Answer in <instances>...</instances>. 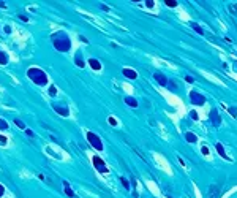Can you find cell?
<instances>
[{"label":"cell","instance_id":"obj_35","mask_svg":"<svg viewBox=\"0 0 237 198\" xmlns=\"http://www.w3.org/2000/svg\"><path fill=\"white\" fill-rule=\"evenodd\" d=\"M19 18H21L22 21H29V18H26V16H24V14H19Z\"/></svg>","mask_w":237,"mask_h":198},{"label":"cell","instance_id":"obj_15","mask_svg":"<svg viewBox=\"0 0 237 198\" xmlns=\"http://www.w3.org/2000/svg\"><path fill=\"white\" fill-rule=\"evenodd\" d=\"M74 60H76L78 67H81V68L84 67V60H82V55H81V52H78V54H76V57H74Z\"/></svg>","mask_w":237,"mask_h":198},{"label":"cell","instance_id":"obj_23","mask_svg":"<svg viewBox=\"0 0 237 198\" xmlns=\"http://www.w3.org/2000/svg\"><path fill=\"white\" fill-rule=\"evenodd\" d=\"M120 181H122V184H123L125 189H130V184H128V179H127V177H120Z\"/></svg>","mask_w":237,"mask_h":198},{"label":"cell","instance_id":"obj_25","mask_svg":"<svg viewBox=\"0 0 237 198\" xmlns=\"http://www.w3.org/2000/svg\"><path fill=\"white\" fill-rule=\"evenodd\" d=\"M14 124H16L18 127H21V129H22V130H26V125H24V124L21 122V120H18V119H14Z\"/></svg>","mask_w":237,"mask_h":198},{"label":"cell","instance_id":"obj_32","mask_svg":"<svg viewBox=\"0 0 237 198\" xmlns=\"http://www.w3.org/2000/svg\"><path fill=\"white\" fill-rule=\"evenodd\" d=\"M203 154L204 155H209V149L207 148H203Z\"/></svg>","mask_w":237,"mask_h":198},{"label":"cell","instance_id":"obj_21","mask_svg":"<svg viewBox=\"0 0 237 198\" xmlns=\"http://www.w3.org/2000/svg\"><path fill=\"white\" fill-rule=\"evenodd\" d=\"M49 95H51V97H55V95H57V89H55L54 86L49 87Z\"/></svg>","mask_w":237,"mask_h":198},{"label":"cell","instance_id":"obj_34","mask_svg":"<svg viewBox=\"0 0 237 198\" xmlns=\"http://www.w3.org/2000/svg\"><path fill=\"white\" fill-rule=\"evenodd\" d=\"M26 132H27V135H29V136H33V132H32V130H29V129H26Z\"/></svg>","mask_w":237,"mask_h":198},{"label":"cell","instance_id":"obj_9","mask_svg":"<svg viewBox=\"0 0 237 198\" xmlns=\"http://www.w3.org/2000/svg\"><path fill=\"white\" fill-rule=\"evenodd\" d=\"M60 105H62V103H55L54 105V109L57 111L60 116H68V108H67V106H60Z\"/></svg>","mask_w":237,"mask_h":198},{"label":"cell","instance_id":"obj_20","mask_svg":"<svg viewBox=\"0 0 237 198\" xmlns=\"http://www.w3.org/2000/svg\"><path fill=\"white\" fill-rule=\"evenodd\" d=\"M228 10H229V13L237 14V5H229V7H228Z\"/></svg>","mask_w":237,"mask_h":198},{"label":"cell","instance_id":"obj_26","mask_svg":"<svg viewBox=\"0 0 237 198\" xmlns=\"http://www.w3.org/2000/svg\"><path fill=\"white\" fill-rule=\"evenodd\" d=\"M168 87H169V89H172V90H177V86H175V83H172V81H169Z\"/></svg>","mask_w":237,"mask_h":198},{"label":"cell","instance_id":"obj_11","mask_svg":"<svg viewBox=\"0 0 237 198\" xmlns=\"http://www.w3.org/2000/svg\"><path fill=\"white\" fill-rule=\"evenodd\" d=\"M216 151H218V154L223 157V159H226V160H229V157L226 155V152H225V149H223V144L221 143H216Z\"/></svg>","mask_w":237,"mask_h":198},{"label":"cell","instance_id":"obj_30","mask_svg":"<svg viewBox=\"0 0 237 198\" xmlns=\"http://www.w3.org/2000/svg\"><path fill=\"white\" fill-rule=\"evenodd\" d=\"M5 32L10 33V32H11V27H10V25H5Z\"/></svg>","mask_w":237,"mask_h":198},{"label":"cell","instance_id":"obj_16","mask_svg":"<svg viewBox=\"0 0 237 198\" xmlns=\"http://www.w3.org/2000/svg\"><path fill=\"white\" fill-rule=\"evenodd\" d=\"M0 64L2 65H7L8 64V55L3 52V51H0Z\"/></svg>","mask_w":237,"mask_h":198},{"label":"cell","instance_id":"obj_17","mask_svg":"<svg viewBox=\"0 0 237 198\" xmlns=\"http://www.w3.org/2000/svg\"><path fill=\"white\" fill-rule=\"evenodd\" d=\"M185 138H186V141H188V143H196V136H194L193 133H190V132L185 135Z\"/></svg>","mask_w":237,"mask_h":198},{"label":"cell","instance_id":"obj_36","mask_svg":"<svg viewBox=\"0 0 237 198\" xmlns=\"http://www.w3.org/2000/svg\"><path fill=\"white\" fill-rule=\"evenodd\" d=\"M190 116H191V117H193V119H198V114H196V113H194V111H193V113H191Z\"/></svg>","mask_w":237,"mask_h":198},{"label":"cell","instance_id":"obj_31","mask_svg":"<svg viewBox=\"0 0 237 198\" xmlns=\"http://www.w3.org/2000/svg\"><path fill=\"white\" fill-rule=\"evenodd\" d=\"M185 79H186V83H193V81H194L193 78H191V76H186V78H185Z\"/></svg>","mask_w":237,"mask_h":198},{"label":"cell","instance_id":"obj_8","mask_svg":"<svg viewBox=\"0 0 237 198\" xmlns=\"http://www.w3.org/2000/svg\"><path fill=\"white\" fill-rule=\"evenodd\" d=\"M210 120H212V124H214L215 127H218L221 124V117L218 116V111H216V109H212L210 111Z\"/></svg>","mask_w":237,"mask_h":198},{"label":"cell","instance_id":"obj_2","mask_svg":"<svg viewBox=\"0 0 237 198\" xmlns=\"http://www.w3.org/2000/svg\"><path fill=\"white\" fill-rule=\"evenodd\" d=\"M27 76L33 81L35 84H38V86H44V84L48 83V76H46V73H44L43 70L37 68V67L30 68L29 72H27Z\"/></svg>","mask_w":237,"mask_h":198},{"label":"cell","instance_id":"obj_7","mask_svg":"<svg viewBox=\"0 0 237 198\" xmlns=\"http://www.w3.org/2000/svg\"><path fill=\"white\" fill-rule=\"evenodd\" d=\"M153 79H157V83H158L160 86H163V87H168V84H169L168 78H166L164 75H161V73H155V75H153Z\"/></svg>","mask_w":237,"mask_h":198},{"label":"cell","instance_id":"obj_14","mask_svg":"<svg viewBox=\"0 0 237 198\" xmlns=\"http://www.w3.org/2000/svg\"><path fill=\"white\" fill-rule=\"evenodd\" d=\"M63 187H65V194H67L68 197H71V198H73V197H74V194H73V190L68 187V182H67V181H63Z\"/></svg>","mask_w":237,"mask_h":198},{"label":"cell","instance_id":"obj_5","mask_svg":"<svg viewBox=\"0 0 237 198\" xmlns=\"http://www.w3.org/2000/svg\"><path fill=\"white\" fill-rule=\"evenodd\" d=\"M93 165L100 173H108V166H106V163L100 159V157H93Z\"/></svg>","mask_w":237,"mask_h":198},{"label":"cell","instance_id":"obj_33","mask_svg":"<svg viewBox=\"0 0 237 198\" xmlns=\"http://www.w3.org/2000/svg\"><path fill=\"white\" fill-rule=\"evenodd\" d=\"M3 194H5V189L2 187V184H0V197H3Z\"/></svg>","mask_w":237,"mask_h":198},{"label":"cell","instance_id":"obj_3","mask_svg":"<svg viewBox=\"0 0 237 198\" xmlns=\"http://www.w3.org/2000/svg\"><path fill=\"white\" fill-rule=\"evenodd\" d=\"M87 140H89V143L92 144L97 151H103V143H101V140H100L95 133L89 132V133H87Z\"/></svg>","mask_w":237,"mask_h":198},{"label":"cell","instance_id":"obj_27","mask_svg":"<svg viewBox=\"0 0 237 198\" xmlns=\"http://www.w3.org/2000/svg\"><path fill=\"white\" fill-rule=\"evenodd\" d=\"M109 124L111 125H117V120H115L114 117H109Z\"/></svg>","mask_w":237,"mask_h":198},{"label":"cell","instance_id":"obj_4","mask_svg":"<svg viewBox=\"0 0 237 198\" xmlns=\"http://www.w3.org/2000/svg\"><path fill=\"white\" fill-rule=\"evenodd\" d=\"M190 100H191L193 105H199V106L205 103V97H203V95L198 94V92H191L190 94Z\"/></svg>","mask_w":237,"mask_h":198},{"label":"cell","instance_id":"obj_6","mask_svg":"<svg viewBox=\"0 0 237 198\" xmlns=\"http://www.w3.org/2000/svg\"><path fill=\"white\" fill-rule=\"evenodd\" d=\"M220 195H221V187L220 185H210L207 198H220Z\"/></svg>","mask_w":237,"mask_h":198},{"label":"cell","instance_id":"obj_10","mask_svg":"<svg viewBox=\"0 0 237 198\" xmlns=\"http://www.w3.org/2000/svg\"><path fill=\"white\" fill-rule=\"evenodd\" d=\"M123 75L127 76V78H130V79H136V78H138L136 72H133V70H128V68H123Z\"/></svg>","mask_w":237,"mask_h":198},{"label":"cell","instance_id":"obj_18","mask_svg":"<svg viewBox=\"0 0 237 198\" xmlns=\"http://www.w3.org/2000/svg\"><path fill=\"white\" fill-rule=\"evenodd\" d=\"M190 25H191V27H193V29H194V30H196V32H198L199 35H205V33H204V30H203V29H201V27H199V25H196L194 22H191Z\"/></svg>","mask_w":237,"mask_h":198},{"label":"cell","instance_id":"obj_24","mask_svg":"<svg viewBox=\"0 0 237 198\" xmlns=\"http://www.w3.org/2000/svg\"><path fill=\"white\" fill-rule=\"evenodd\" d=\"M7 129H8V124L3 119H0V130H7Z\"/></svg>","mask_w":237,"mask_h":198},{"label":"cell","instance_id":"obj_1","mask_svg":"<svg viewBox=\"0 0 237 198\" xmlns=\"http://www.w3.org/2000/svg\"><path fill=\"white\" fill-rule=\"evenodd\" d=\"M52 43H54V46L57 48L59 51H68L70 49V46H71V43H70V38L65 35L63 32H59V33H55L54 37H52Z\"/></svg>","mask_w":237,"mask_h":198},{"label":"cell","instance_id":"obj_29","mask_svg":"<svg viewBox=\"0 0 237 198\" xmlns=\"http://www.w3.org/2000/svg\"><path fill=\"white\" fill-rule=\"evenodd\" d=\"M145 5H147L149 8H152V7H153V2H152V0H147V2H145Z\"/></svg>","mask_w":237,"mask_h":198},{"label":"cell","instance_id":"obj_28","mask_svg":"<svg viewBox=\"0 0 237 198\" xmlns=\"http://www.w3.org/2000/svg\"><path fill=\"white\" fill-rule=\"evenodd\" d=\"M0 143H2V144H7V138H5V136H2V135H0Z\"/></svg>","mask_w":237,"mask_h":198},{"label":"cell","instance_id":"obj_19","mask_svg":"<svg viewBox=\"0 0 237 198\" xmlns=\"http://www.w3.org/2000/svg\"><path fill=\"white\" fill-rule=\"evenodd\" d=\"M166 5H168V7H171V8H174V7H177V2H175V0H166L164 2Z\"/></svg>","mask_w":237,"mask_h":198},{"label":"cell","instance_id":"obj_13","mask_svg":"<svg viewBox=\"0 0 237 198\" xmlns=\"http://www.w3.org/2000/svg\"><path fill=\"white\" fill-rule=\"evenodd\" d=\"M125 103L130 105L131 108H136V106H138V101H136L134 98H131V97H127V98H125Z\"/></svg>","mask_w":237,"mask_h":198},{"label":"cell","instance_id":"obj_22","mask_svg":"<svg viewBox=\"0 0 237 198\" xmlns=\"http://www.w3.org/2000/svg\"><path fill=\"white\" fill-rule=\"evenodd\" d=\"M228 111H229V114H233V117H236L237 119V108H228Z\"/></svg>","mask_w":237,"mask_h":198},{"label":"cell","instance_id":"obj_12","mask_svg":"<svg viewBox=\"0 0 237 198\" xmlns=\"http://www.w3.org/2000/svg\"><path fill=\"white\" fill-rule=\"evenodd\" d=\"M89 64H90V67H92L93 70H100V68H101V64H100L97 59H90Z\"/></svg>","mask_w":237,"mask_h":198}]
</instances>
